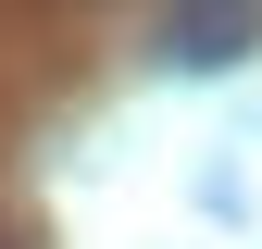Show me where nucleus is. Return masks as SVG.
Masks as SVG:
<instances>
[{"label":"nucleus","mask_w":262,"mask_h":249,"mask_svg":"<svg viewBox=\"0 0 262 249\" xmlns=\"http://www.w3.org/2000/svg\"><path fill=\"white\" fill-rule=\"evenodd\" d=\"M262 50V13L250 0H212V13H162V62H187V75H225V62Z\"/></svg>","instance_id":"f257e3e1"}]
</instances>
